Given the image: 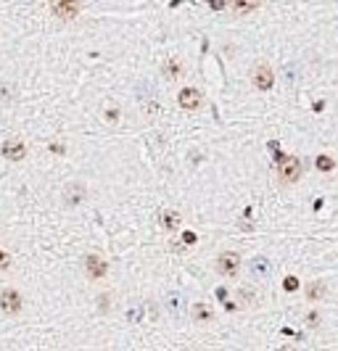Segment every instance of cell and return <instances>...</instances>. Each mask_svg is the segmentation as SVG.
<instances>
[{"label": "cell", "instance_id": "cell-1", "mask_svg": "<svg viewBox=\"0 0 338 351\" xmlns=\"http://www.w3.org/2000/svg\"><path fill=\"white\" fill-rule=\"evenodd\" d=\"M280 180L286 182V185H294V182H298V177H301V161H298L296 156H286L280 158Z\"/></svg>", "mask_w": 338, "mask_h": 351}, {"label": "cell", "instance_id": "cell-2", "mask_svg": "<svg viewBox=\"0 0 338 351\" xmlns=\"http://www.w3.org/2000/svg\"><path fill=\"white\" fill-rule=\"evenodd\" d=\"M238 270H241V256H238V254H230V251L219 254V259H217V272H219V274L233 277V274H238Z\"/></svg>", "mask_w": 338, "mask_h": 351}, {"label": "cell", "instance_id": "cell-3", "mask_svg": "<svg viewBox=\"0 0 338 351\" xmlns=\"http://www.w3.org/2000/svg\"><path fill=\"white\" fill-rule=\"evenodd\" d=\"M53 13L64 21L74 19L77 13H80V0H56V3H53Z\"/></svg>", "mask_w": 338, "mask_h": 351}, {"label": "cell", "instance_id": "cell-4", "mask_svg": "<svg viewBox=\"0 0 338 351\" xmlns=\"http://www.w3.org/2000/svg\"><path fill=\"white\" fill-rule=\"evenodd\" d=\"M275 85V74H272V69L270 66H256V72H254V87H259V90H270Z\"/></svg>", "mask_w": 338, "mask_h": 351}, {"label": "cell", "instance_id": "cell-5", "mask_svg": "<svg viewBox=\"0 0 338 351\" xmlns=\"http://www.w3.org/2000/svg\"><path fill=\"white\" fill-rule=\"evenodd\" d=\"M0 309H3L5 314H16L21 309V296L16 291H3L0 293Z\"/></svg>", "mask_w": 338, "mask_h": 351}, {"label": "cell", "instance_id": "cell-6", "mask_svg": "<svg viewBox=\"0 0 338 351\" xmlns=\"http://www.w3.org/2000/svg\"><path fill=\"white\" fill-rule=\"evenodd\" d=\"M177 101H180V109L193 111V109H198V106H201V93H198L196 87H185V90L177 95Z\"/></svg>", "mask_w": 338, "mask_h": 351}, {"label": "cell", "instance_id": "cell-7", "mask_svg": "<svg viewBox=\"0 0 338 351\" xmlns=\"http://www.w3.org/2000/svg\"><path fill=\"white\" fill-rule=\"evenodd\" d=\"M84 270H87V274H90V277H103V274H106V270H109V264H106L103 262V259L101 256H87V259H84Z\"/></svg>", "mask_w": 338, "mask_h": 351}, {"label": "cell", "instance_id": "cell-8", "mask_svg": "<svg viewBox=\"0 0 338 351\" xmlns=\"http://www.w3.org/2000/svg\"><path fill=\"white\" fill-rule=\"evenodd\" d=\"M3 156L11 158V161H21V158L27 156L24 143H3Z\"/></svg>", "mask_w": 338, "mask_h": 351}, {"label": "cell", "instance_id": "cell-9", "mask_svg": "<svg viewBox=\"0 0 338 351\" xmlns=\"http://www.w3.org/2000/svg\"><path fill=\"white\" fill-rule=\"evenodd\" d=\"M251 274H256V277H267V274H270V262H267L264 256L254 259V262H251Z\"/></svg>", "mask_w": 338, "mask_h": 351}, {"label": "cell", "instance_id": "cell-10", "mask_svg": "<svg viewBox=\"0 0 338 351\" xmlns=\"http://www.w3.org/2000/svg\"><path fill=\"white\" fill-rule=\"evenodd\" d=\"M230 5H233L235 13H249L254 8H259V0H230Z\"/></svg>", "mask_w": 338, "mask_h": 351}, {"label": "cell", "instance_id": "cell-11", "mask_svg": "<svg viewBox=\"0 0 338 351\" xmlns=\"http://www.w3.org/2000/svg\"><path fill=\"white\" fill-rule=\"evenodd\" d=\"M161 225H164L169 233H174V230H177V225H180V214H174V211H164V217H161Z\"/></svg>", "mask_w": 338, "mask_h": 351}, {"label": "cell", "instance_id": "cell-12", "mask_svg": "<svg viewBox=\"0 0 338 351\" xmlns=\"http://www.w3.org/2000/svg\"><path fill=\"white\" fill-rule=\"evenodd\" d=\"M314 164H317L320 172H330V169L336 166V161H333L330 156H317V161H314Z\"/></svg>", "mask_w": 338, "mask_h": 351}, {"label": "cell", "instance_id": "cell-13", "mask_svg": "<svg viewBox=\"0 0 338 351\" xmlns=\"http://www.w3.org/2000/svg\"><path fill=\"white\" fill-rule=\"evenodd\" d=\"M193 314H196L198 319H201V322H206V319H211V312H209V309H206V307H204V304H198V307L193 309Z\"/></svg>", "mask_w": 338, "mask_h": 351}, {"label": "cell", "instance_id": "cell-14", "mask_svg": "<svg viewBox=\"0 0 338 351\" xmlns=\"http://www.w3.org/2000/svg\"><path fill=\"white\" fill-rule=\"evenodd\" d=\"M306 296H309V301H317L320 296H322V285L312 283V285H309V293H306Z\"/></svg>", "mask_w": 338, "mask_h": 351}, {"label": "cell", "instance_id": "cell-15", "mask_svg": "<svg viewBox=\"0 0 338 351\" xmlns=\"http://www.w3.org/2000/svg\"><path fill=\"white\" fill-rule=\"evenodd\" d=\"M283 288H286V291H296V288H298V280H296V277H286Z\"/></svg>", "mask_w": 338, "mask_h": 351}, {"label": "cell", "instance_id": "cell-16", "mask_svg": "<svg viewBox=\"0 0 338 351\" xmlns=\"http://www.w3.org/2000/svg\"><path fill=\"white\" fill-rule=\"evenodd\" d=\"M8 264H11V256L5 254V251H0V270H5Z\"/></svg>", "mask_w": 338, "mask_h": 351}, {"label": "cell", "instance_id": "cell-17", "mask_svg": "<svg viewBox=\"0 0 338 351\" xmlns=\"http://www.w3.org/2000/svg\"><path fill=\"white\" fill-rule=\"evenodd\" d=\"M182 240H185L188 246H193V243L198 240V235H196V233H185V235H182Z\"/></svg>", "mask_w": 338, "mask_h": 351}, {"label": "cell", "instance_id": "cell-18", "mask_svg": "<svg viewBox=\"0 0 338 351\" xmlns=\"http://www.w3.org/2000/svg\"><path fill=\"white\" fill-rule=\"evenodd\" d=\"M225 3H227V0H211L209 5H211L214 11H219V8H225Z\"/></svg>", "mask_w": 338, "mask_h": 351}]
</instances>
